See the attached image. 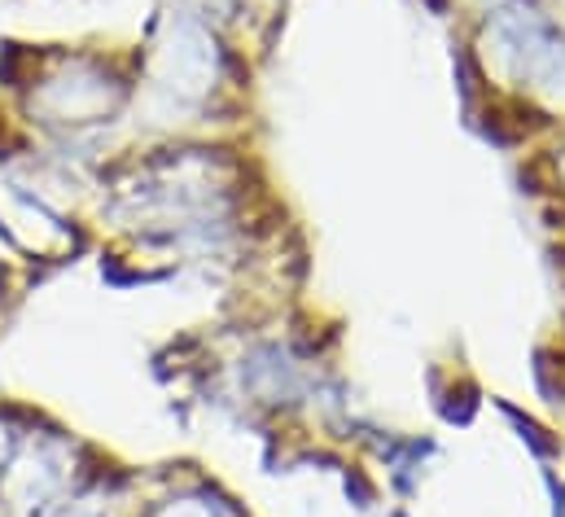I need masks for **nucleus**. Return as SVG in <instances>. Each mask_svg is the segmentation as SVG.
I'll return each instance as SVG.
<instances>
[{
  "label": "nucleus",
  "instance_id": "nucleus-5",
  "mask_svg": "<svg viewBox=\"0 0 565 517\" xmlns=\"http://www.w3.org/2000/svg\"><path fill=\"white\" fill-rule=\"evenodd\" d=\"M97 504H101V495H97V491H75V495H71L67 504H58L49 517H106Z\"/></svg>",
  "mask_w": 565,
  "mask_h": 517
},
{
  "label": "nucleus",
  "instance_id": "nucleus-4",
  "mask_svg": "<svg viewBox=\"0 0 565 517\" xmlns=\"http://www.w3.org/2000/svg\"><path fill=\"white\" fill-rule=\"evenodd\" d=\"M149 517H232V513H228V500H219L211 491H184V495L163 500Z\"/></svg>",
  "mask_w": 565,
  "mask_h": 517
},
{
  "label": "nucleus",
  "instance_id": "nucleus-6",
  "mask_svg": "<svg viewBox=\"0 0 565 517\" xmlns=\"http://www.w3.org/2000/svg\"><path fill=\"white\" fill-rule=\"evenodd\" d=\"M19 430H14V421H5L0 417V473H5V465H10V456H14V447H19Z\"/></svg>",
  "mask_w": 565,
  "mask_h": 517
},
{
  "label": "nucleus",
  "instance_id": "nucleus-1",
  "mask_svg": "<svg viewBox=\"0 0 565 517\" xmlns=\"http://www.w3.org/2000/svg\"><path fill=\"white\" fill-rule=\"evenodd\" d=\"M228 80V53L202 19H189L180 10L158 19V32L145 53V93L149 101L167 106L171 115H197L206 110Z\"/></svg>",
  "mask_w": 565,
  "mask_h": 517
},
{
  "label": "nucleus",
  "instance_id": "nucleus-7",
  "mask_svg": "<svg viewBox=\"0 0 565 517\" xmlns=\"http://www.w3.org/2000/svg\"><path fill=\"white\" fill-rule=\"evenodd\" d=\"M556 167H561V180H565V154H561V163H556Z\"/></svg>",
  "mask_w": 565,
  "mask_h": 517
},
{
  "label": "nucleus",
  "instance_id": "nucleus-3",
  "mask_svg": "<svg viewBox=\"0 0 565 517\" xmlns=\"http://www.w3.org/2000/svg\"><path fill=\"white\" fill-rule=\"evenodd\" d=\"M75 443L67 434H23L0 473V508L10 517H49L75 495Z\"/></svg>",
  "mask_w": 565,
  "mask_h": 517
},
{
  "label": "nucleus",
  "instance_id": "nucleus-2",
  "mask_svg": "<svg viewBox=\"0 0 565 517\" xmlns=\"http://www.w3.org/2000/svg\"><path fill=\"white\" fill-rule=\"evenodd\" d=\"M132 97L128 75H119L106 58L93 53H58L45 71H36L27 88V115L53 136L97 132L115 123Z\"/></svg>",
  "mask_w": 565,
  "mask_h": 517
}]
</instances>
